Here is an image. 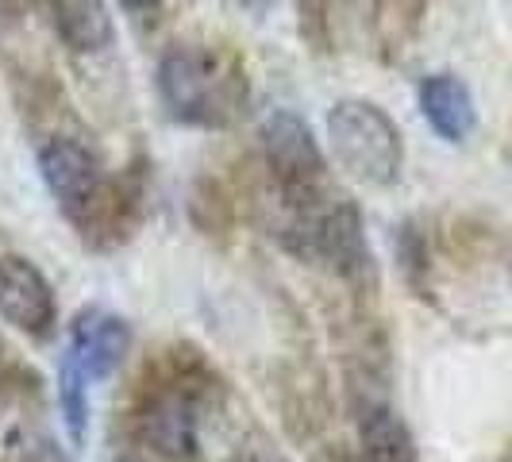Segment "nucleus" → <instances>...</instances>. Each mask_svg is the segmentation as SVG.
Instances as JSON below:
<instances>
[{
  "instance_id": "4468645a",
  "label": "nucleus",
  "mask_w": 512,
  "mask_h": 462,
  "mask_svg": "<svg viewBox=\"0 0 512 462\" xmlns=\"http://www.w3.org/2000/svg\"><path fill=\"white\" fill-rule=\"evenodd\" d=\"M162 0H120V8H128V12H154Z\"/></svg>"
},
{
  "instance_id": "f3484780",
  "label": "nucleus",
  "mask_w": 512,
  "mask_h": 462,
  "mask_svg": "<svg viewBox=\"0 0 512 462\" xmlns=\"http://www.w3.org/2000/svg\"><path fill=\"white\" fill-rule=\"evenodd\" d=\"M116 462H147V459H139V455H124V459H116Z\"/></svg>"
},
{
  "instance_id": "9d476101",
  "label": "nucleus",
  "mask_w": 512,
  "mask_h": 462,
  "mask_svg": "<svg viewBox=\"0 0 512 462\" xmlns=\"http://www.w3.org/2000/svg\"><path fill=\"white\" fill-rule=\"evenodd\" d=\"M58 35L74 51H101L112 39V16L104 0H47Z\"/></svg>"
},
{
  "instance_id": "20e7f679",
  "label": "nucleus",
  "mask_w": 512,
  "mask_h": 462,
  "mask_svg": "<svg viewBox=\"0 0 512 462\" xmlns=\"http://www.w3.org/2000/svg\"><path fill=\"white\" fill-rule=\"evenodd\" d=\"M258 143L282 193H316V185L324 178V151L297 112L289 108L266 112L258 128Z\"/></svg>"
},
{
  "instance_id": "6e6552de",
  "label": "nucleus",
  "mask_w": 512,
  "mask_h": 462,
  "mask_svg": "<svg viewBox=\"0 0 512 462\" xmlns=\"http://www.w3.org/2000/svg\"><path fill=\"white\" fill-rule=\"evenodd\" d=\"M420 112L447 143H466L478 128V104L459 74H432L420 81Z\"/></svg>"
},
{
  "instance_id": "9b49d317",
  "label": "nucleus",
  "mask_w": 512,
  "mask_h": 462,
  "mask_svg": "<svg viewBox=\"0 0 512 462\" xmlns=\"http://www.w3.org/2000/svg\"><path fill=\"white\" fill-rule=\"evenodd\" d=\"M58 405H62V416H66L70 439L81 443L85 428H89V378L66 355L58 362Z\"/></svg>"
},
{
  "instance_id": "1a4fd4ad",
  "label": "nucleus",
  "mask_w": 512,
  "mask_h": 462,
  "mask_svg": "<svg viewBox=\"0 0 512 462\" xmlns=\"http://www.w3.org/2000/svg\"><path fill=\"white\" fill-rule=\"evenodd\" d=\"M362 462H416V439L401 412L385 401H370L359 412Z\"/></svg>"
},
{
  "instance_id": "423d86ee",
  "label": "nucleus",
  "mask_w": 512,
  "mask_h": 462,
  "mask_svg": "<svg viewBox=\"0 0 512 462\" xmlns=\"http://www.w3.org/2000/svg\"><path fill=\"white\" fill-rule=\"evenodd\" d=\"M139 436L154 455L170 462H189L201 451V428H197V405L181 389H162L147 401L139 416Z\"/></svg>"
},
{
  "instance_id": "7ed1b4c3",
  "label": "nucleus",
  "mask_w": 512,
  "mask_h": 462,
  "mask_svg": "<svg viewBox=\"0 0 512 462\" xmlns=\"http://www.w3.org/2000/svg\"><path fill=\"white\" fill-rule=\"evenodd\" d=\"M39 174L51 189L54 205L62 208L77 228H85L108 201V185H104V170L97 154L85 143L58 135L51 143H43L39 151Z\"/></svg>"
},
{
  "instance_id": "39448f33",
  "label": "nucleus",
  "mask_w": 512,
  "mask_h": 462,
  "mask_svg": "<svg viewBox=\"0 0 512 462\" xmlns=\"http://www.w3.org/2000/svg\"><path fill=\"white\" fill-rule=\"evenodd\" d=\"M0 320L31 339H47L58 324V301L47 274L20 255H0Z\"/></svg>"
},
{
  "instance_id": "f03ea898",
  "label": "nucleus",
  "mask_w": 512,
  "mask_h": 462,
  "mask_svg": "<svg viewBox=\"0 0 512 462\" xmlns=\"http://www.w3.org/2000/svg\"><path fill=\"white\" fill-rule=\"evenodd\" d=\"M328 147L339 170L362 185H393L405 166L401 128L382 104L347 97L328 112Z\"/></svg>"
},
{
  "instance_id": "f8f14e48",
  "label": "nucleus",
  "mask_w": 512,
  "mask_h": 462,
  "mask_svg": "<svg viewBox=\"0 0 512 462\" xmlns=\"http://www.w3.org/2000/svg\"><path fill=\"white\" fill-rule=\"evenodd\" d=\"M424 0H374V24L378 31H393L401 43V24H416Z\"/></svg>"
},
{
  "instance_id": "0eeeda50",
  "label": "nucleus",
  "mask_w": 512,
  "mask_h": 462,
  "mask_svg": "<svg viewBox=\"0 0 512 462\" xmlns=\"http://www.w3.org/2000/svg\"><path fill=\"white\" fill-rule=\"evenodd\" d=\"M131 351V324L112 316V312H81L77 324L70 328V343H66V359L89 382H101L112 370H120L124 355Z\"/></svg>"
},
{
  "instance_id": "ddd939ff",
  "label": "nucleus",
  "mask_w": 512,
  "mask_h": 462,
  "mask_svg": "<svg viewBox=\"0 0 512 462\" xmlns=\"http://www.w3.org/2000/svg\"><path fill=\"white\" fill-rule=\"evenodd\" d=\"M24 462H66V459H62V451H58V447L39 443V447H31V451H27Z\"/></svg>"
},
{
  "instance_id": "dca6fc26",
  "label": "nucleus",
  "mask_w": 512,
  "mask_h": 462,
  "mask_svg": "<svg viewBox=\"0 0 512 462\" xmlns=\"http://www.w3.org/2000/svg\"><path fill=\"white\" fill-rule=\"evenodd\" d=\"M231 462H282V459H270V455H243V459H231Z\"/></svg>"
},
{
  "instance_id": "f257e3e1",
  "label": "nucleus",
  "mask_w": 512,
  "mask_h": 462,
  "mask_svg": "<svg viewBox=\"0 0 512 462\" xmlns=\"http://www.w3.org/2000/svg\"><path fill=\"white\" fill-rule=\"evenodd\" d=\"M154 77L166 112L181 124H224L243 93L239 74L197 43H174L158 58Z\"/></svg>"
},
{
  "instance_id": "2eb2a0df",
  "label": "nucleus",
  "mask_w": 512,
  "mask_h": 462,
  "mask_svg": "<svg viewBox=\"0 0 512 462\" xmlns=\"http://www.w3.org/2000/svg\"><path fill=\"white\" fill-rule=\"evenodd\" d=\"M228 4H231V8H243V12H258L266 0H228Z\"/></svg>"
}]
</instances>
